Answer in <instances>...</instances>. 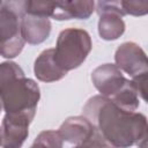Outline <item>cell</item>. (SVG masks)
<instances>
[{
	"mask_svg": "<svg viewBox=\"0 0 148 148\" xmlns=\"http://www.w3.org/2000/svg\"><path fill=\"white\" fill-rule=\"evenodd\" d=\"M82 112L97 128L109 147L147 146L148 124L143 113L125 111L102 95L90 97Z\"/></svg>",
	"mask_w": 148,
	"mask_h": 148,
	"instance_id": "1",
	"label": "cell"
},
{
	"mask_svg": "<svg viewBox=\"0 0 148 148\" xmlns=\"http://www.w3.org/2000/svg\"><path fill=\"white\" fill-rule=\"evenodd\" d=\"M25 13V0H3L0 6V56L6 59L17 57L24 47L21 21Z\"/></svg>",
	"mask_w": 148,
	"mask_h": 148,
	"instance_id": "2",
	"label": "cell"
},
{
	"mask_svg": "<svg viewBox=\"0 0 148 148\" xmlns=\"http://www.w3.org/2000/svg\"><path fill=\"white\" fill-rule=\"evenodd\" d=\"M92 49L91 37L88 31L79 28L62 30L54 47L57 64L67 73L80 67Z\"/></svg>",
	"mask_w": 148,
	"mask_h": 148,
	"instance_id": "3",
	"label": "cell"
},
{
	"mask_svg": "<svg viewBox=\"0 0 148 148\" xmlns=\"http://www.w3.org/2000/svg\"><path fill=\"white\" fill-rule=\"evenodd\" d=\"M40 90L32 79L20 76L0 88V102L5 113L36 114Z\"/></svg>",
	"mask_w": 148,
	"mask_h": 148,
	"instance_id": "4",
	"label": "cell"
},
{
	"mask_svg": "<svg viewBox=\"0 0 148 148\" xmlns=\"http://www.w3.org/2000/svg\"><path fill=\"white\" fill-rule=\"evenodd\" d=\"M58 131L65 142L77 147H109L97 128L84 116L67 118Z\"/></svg>",
	"mask_w": 148,
	"mask_h": 148,
	"instance_id": "5",
	"label": "cell"
},
{
	"mask_svg": "<svg viewBox=\"0 0 148 148\" xmlns=\"http://www.w3.org/2000/svg\"><path fill=\"white\" fill-rule=\"evenodd\" d=\"M35 116L28 113H5L1 124V147L18 148L29 135V125Z\"/></svg>",
	"mask_w": 148,
	"mask_h": 148,
	"instance_id": "6",
	"label": "cell"
},
{
	"mask_svg": "<svg viewBox=\"0 0 148 148\" xmlns=\"http://www.w3.org/2000/svg\"><path fill=\"white\" fill-rule=\"evenodd\" d=\"M116 66L131 77L147 73L148 62L146 52L134 42L120 44L114 53Z\"/></svg>",
	"mask_w": 148,
	"mask_h": 148,
	"instance_id": "7",
	"label": "cell"
},
{
	"mask_svg": "<svg viewBox=\"0 0 148 148\" xmlns=\"http://www.w3.org/2000/svg\"><path fill=\"white\" fill-rule=\"evenodd\" d=\"M91 81L99 95L111 98L128 81L116 64H103L91 73Z\"/></svg>",
	"mask_w": 148,
	"mask_h": 148,
	"instance_id": "8",
	"label": "cell"
},
{
	"mask_svg": "<svg viewBox=\"0 0 148 148\" xmlns=\"http://www.w3.org/2000/svg\"><path fill=\"white\" fill-rule=\"evenodd\" d=\"M51 22L47 17L27 14L21 21V35L25 43L38 45L45 42L51 34Z\"/></svg>",
	"mask_w": 148,
	"mask_h": 148,
	"instance_id": "9",
	"label": "cell"
},
{
	"mask_svg": "<svg viewBox=\"0 0 148 148\" xmlns=\"http://www.w3.org/2000/svg\"><path fill=\"white\" fill-rule=\"evenodd\" d=\"M95 10V0H59L52 18L67 21L72 18L87 20Z\"/></svg>",
	"mask_w": 148,
	"mask_h": 148,
	"instance_id": "10",
	"label": "cell"
},
{
	"mask_svg": "<svg viewBox=\"0 0 148 148\" xmlns=\"http://www.w3.org/2000/svg\"><path fill=\"white\" fill-rule=\"evenodd\" d=\"M34 73L37 80L42 82H56L66 76L64 71L54 59V49L44 50L35 60Z\"/></svg>",
	"mask_w": 148,
	"mask_h": 148,
	"instance_id": "11",
	"label": "cell"
},
{
	"mask_svg": "<svg viewBox=\"0 0 148 148\" xmlns=\"http://www.w3.org/2000/svg\"><path fill=\"white\" fill-rule=\"evenodd\" d=\"M99 16L97 29L98 35L104 40H116L125 32V22L123 16L117 13H103Z\"/></svg>",
	"mask_w": 148,
	"mask_h": 148,
	"instance_id": "12",
	"label": "cell"
},
{
	"mask_svg": "<svg viewBox=\"0 0 148 148\" xmlns=\"http://www.w3.org/2000/svg\"><path fill=\"white\" fill-rule=\"evenodd\" d=\"M110 99L125 111H136L140 105V96L131 80Z\"/></svg>",
	"mask_w": 148,
	"mask_h": 148,
	"instance_id": "13",
	"label": "cell"
},
{
	"mask_svg": "<svg viewBox=\"0 0 148 148\" xmlns=\"http://www.w3.org/2000/svg\"><path fill=\"white\" fill-rule=\"evenodd\" d=\"M58 1L59 0H25V12L30 15L49 18L52 17Z\"/></svg>",
	"mask_w": 148,
	"mask_h": 148,
	"instance_id": "14",
	"label": "cell"
},
{
	"mask_svg": "<svg viewBox=\"0 0 148 148\" xmlns=\"http://www.w3.org/2000/svg\"><path fill=\"white\" fill-rule=\"evenodd\" d=\"M64 145V140L59 133V131H43L40 132L37 138L35 139L32 147H52V148H60Z\"/></svg>",
	"mask_w": 148,
	"mask_h": 148,
	"instance_id": "15",
	"label": "cell"
},
{
	"mask_svg": "<svg viewBox=\"0 0 148 148\" xmlns=\"http://www.w3.org/2000/svg\"><path fill=\"white\" fill-rule=\"evenodd\" d=\"M24 76L23 69L14 61H3L0 62V88L8 83L9 81Z\"/></svg>",
	"mask_w": 148,
	"mask_h": 148,
	"instance_id": "16",
	"label": "cell"
},
{
	"mask_svg": "<svg viewBox=\"0 0 148 148\" xmlns=\"http://www.w3.org/2000/svg\"><path fill=\"white\" fill-rule=\"evenodd\" d=\"M121 7L126 15L145 16L148 13V0H121Z\"/></svg>",
	"mask_w": 148,
	"mask_h": 148,
	"instance_id": "17",
	"label": "cell"
},
{
	"mask_svg": "<svg viewBox=\"0 0 148 148\" xmlns=\"http://www.w3.org/2000/svg\"><path fill=\"white\" fill-rule=\"evenodd\" d=\"M96 12L98 15L103 13H109V12L117 13L123 17L126 15L121 7V0H97Z\"/></svg>",
	"mask_w": 148,
	"mask_h": 148,
	"instance_id": "18",
	"label": "cell"
},
{
	"mask_svg": "<svg viewBox=\"0 0 148 148\" xmlns=\"http://www.w3.org/2000/svg\"><path fill=\"white\" fill-rule=\"evenodd\" d=\"M147 74H148V72H147V73H142V74H140V75H136V76H134V77H131V81H132V83L134 84V87H135V89H136V91H138L140 98H141L142 101H145V102H146V99H147V98H146Z\"/></svg>",
	"mask_w": 148,
	"mask_h": 148,
	"instance_id": "19",
	"label": "cell"
},
{
	"mask_svg": "<svg viewBox=\"0 0 148 148\" xmlns=\"http://www.w3.org/2000/svg\"><path fill=\"white\" fill-rule=\"evenodd\" d=\"M0 146H1V127H0Z\"/></svg>",
	"mask_w": 148,
	"mask_h": 148,
	"instance_id": "20",
	"label": "cell"
},
{
	"mask_svg": "<svg viewBox=\"0 0 148 148\" xmlns=\"http://www.w3.org/2000/svg\"><path fill=\"white\" fill-rule=\"evenodd\" d=\"M2 111V104H1V102H0V112Z\"/></svg>",
	"mask_w": 148,
	"mask_h": 148,
	"instance_id": "21",
	"label": "cell"
},
{
	"mask_svg": "<svg viewBox=\"0 0 148 148\" xmlns=\"http://www.w3.org/2000/svg\"><path fill=\"white\" fill-rule=\"evenodd\" d=\"M2 1H3V0H0V6L2 5Z\"/></svg>",
	"mask_w": 148,
	"mask_h": 148,
	"instance_id": "22",
	"label": "cell"
}]
</instances>
